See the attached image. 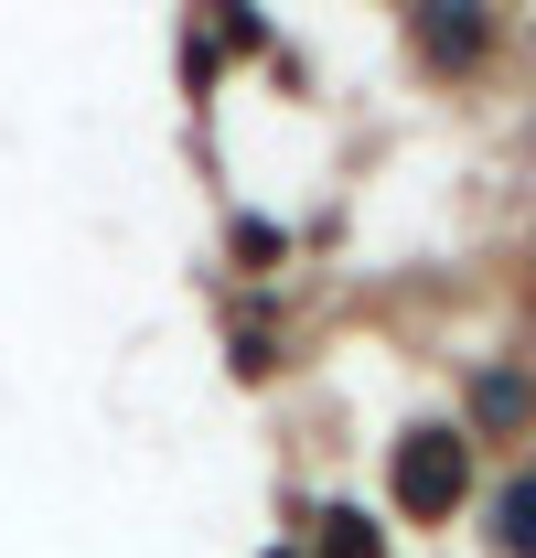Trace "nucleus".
<instances>
[{"instance_id": "f257e3e1", "label": "nucleus", "mask_w": 536, "mask_h": 558, "mask_svg": "<svg viewBox=\"0 0 536 558\" xmlns=\"http://www.w3.org/2000/svg\"><path fill=\"white\" fill-rule=\"evenodd\" d=\"M398 494L418 505V515H440V505L462 494V440H451V429H418V440L398 451Z\"/></svg>"}, {"instance_id": "f03ea898", "label": "nucleus", "mask_w": 536, "mask_h": 558, "mask_svg": "<svg viewBox=\"0 0 536 558\" xmlns=\"http://www.w3.org/2000/svg\"><path fill=\"white\" fill-rule=\"evenodd\" d=\"M504 548H515V558H536V473L504 494Z\"/></svg>"}, {"instance_id": "7ed1b4c3", "label": "nucleus", "mask_w": 536, "mask_h": 558, "mask_svg": "<svg viewBox=\"0 0 536 558\" xmlns=\"http://www.w3.org/2000/svg\"><path fill=\"white\" fill-rule=\"evenodd\" d=\"M322 558H376V526H354V515H333V537H322Z\"/></svg>"}]
</instances>
